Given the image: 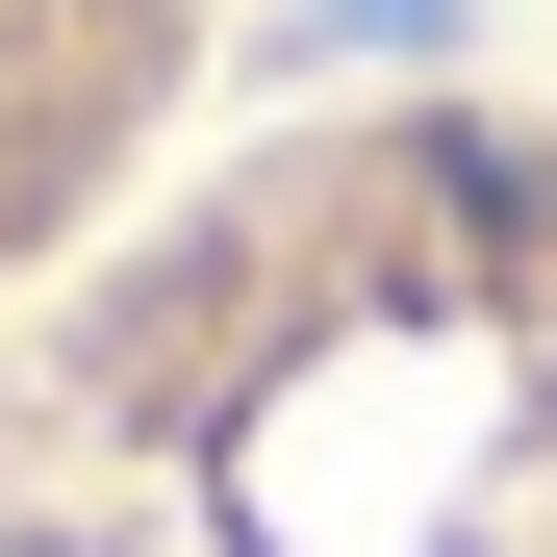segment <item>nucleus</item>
Returning <instances> with one entry per match:
<instances>
[{"label":"nucleus","instance_id":"nucleus-1","mask_svg":"<svg viewBox=\"0 0 557 557\" xmlns=\"http://www.w3.org/2000/svg\"><path fill=\"white\" fill-rule=\"evenodd\" d=\"M0 557H557V127L253 152L51 330Z\"/></svg>","mask_w":557,"mask_h":557}]
</instances>
